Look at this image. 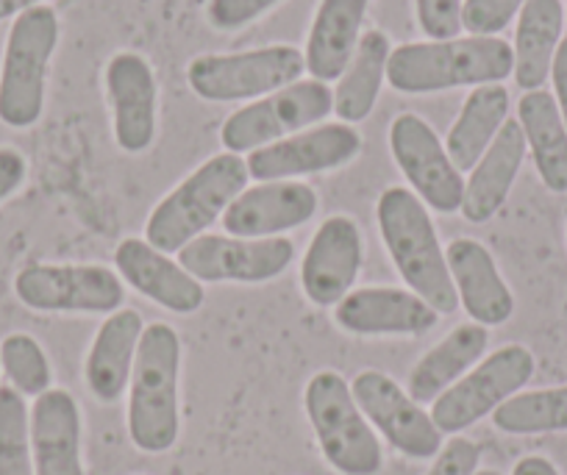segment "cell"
Segmentation results:
<instances>
[{
  "label": "cell",
  "instance_id": "cell-1",
  "mask_svg": "<svg viewBox=\"0 0 567 475\" xmlns=\"http://www.w3.org/2000/svg\"><path fill=\"white\" fill-rule=\"evenodd\" d=\"M515 70L512 45L501 37L406 42L390 53L386 81L403 95H432L460 86L501 84Z\"/></svg>",
  "mask_w": 567,
  "mask_h": 475
},
{
  "label": "cell",
  "instance_id": "cell-2",
  "mask_svg": "<svg viewBox=\"0 0 567 475\" xmlns=\"http://www.w3.org/2000/svg\"><path fill=\"white\" fill-rule=\"evenodd\" d=\"M375 220L403 283L437 314H454L460 309V295L423 200L406 187H386L375 204Z\"/></svg>",
  "mask_w": 567,
  "mask_h": 475
},
{
  "label": "cell",
  "instance_id": "cell-3",
  "mask_svg": "<svg viewBox=\"0 0 567 475\" xmlns=\"http://www.w3.org/2000/svg\"><path fill=\"white\" fill-rule=\"evenodd\" d=\"M250 182L248 165L237 153H217L167 193L145 223V239L162 254H178L226 215L231 200Z\"/></svg>",
  "mask_w": 567,
  "mask_h": 475
},
{
  "label": "cell",
  "instance_id": "cell-4",
  "mask_svg": "<svg viewBox=\"0 0 567 475\" xmlns=\"http://www.w3.org/2000/svg\"><path fill=\"white\" fill-rule=\"evenodd\" d=\"M182 340L167 323H151L136 348L128 392V434L142 453H165L178 440Z\"/></svg>",
  "mask_w": 567,
  "mask_h": 475
},
{
  "label": "cell",
  "instance_id": "cell-5",
  "mask_svg": "<svg viewBox=\"0 0 567 475\" xmlns=\"http://www.w3.org/2000/svg\"><path fill=\"white\" fill-rule=\"evenodd\" d=\"M307 417L312 423L326 462L340 475H379L384 467L379 436L353 401L351 384L334 370H320L309 379Z\"/></svg>",
  "mask_w": 567,
  "mask_h": 475
},
{
  "label": "cell",
  "instance_id": "cell-6",
  "mask_svg": "<svg viewBox=\"0 0 567 475\" xmlns=\"http://www.w3.org/2000/svg\"><path fill=\"white\" fill-rule=\"evenodd\" d=\"M56 42L59 18L45 3L12 23L0 70V120L9 128H31L42 117L48 68Z\"/></svg>",
  "mask_w": 567,
  "mask_h": 475
},
{
  "label": "cell",
  "instance_id": "cell-7",
  "mask_svg": "<svg viewBox=\"0 0 567 475\" xmlns=\"http://www.w3.org/2000/svg\"><path fill=\"white\" fill-rule=\"evenodd\" d=\"M307 73L303 51L292 45H267L243 53H204L187 68L189 90L209 103L259 101Z\"/></svg>",
  "mask_w": 567,
  "mask_h": 475
},
{
  "label": "cell",
  "instance_id": "cell-8",
  "mask_svg": "<svg viewBox=\"0 0 567 475\" xmlns=\"http://www.w3.org/2000/svg\"><path fill=\"white\" fill-rule=\"evenodd\" d=\"M334 112V92L329 84L301 79L272 95L248 103L228 114L220 128V142L228 153H254L278 140L307 131Z\"/></svg>",
  "mask_w": 567,
  "mask_h": 475
},
{
  "label": "cell",
  "instance_id": "cell-9",
  "mask_svg": "<svg viewBox=\"0 0 567 475\" xmlns=\"http://www.w3.org/2000/svg\"><path fill=\"white\" fill-rule=\"evenodd\" d=\"M534 375V357L523 345H504L467 370L432 403L440 434H462L523 390Z\"/></svg>",
  "mask_w": 567,
  "mask_h": 475
},
{
  "label": "cell",
  "instance_id": "cell-10",
  "mask_svg": "<svg viewBox=\"0 0 567 475\" xmlns=\"http://www.w3.org/2000/svg\"><path fill=\"white\" fill-rule=\"evenodd\" d=\"M20 303L48 314H114L125 289L103 265H29L14 278Z\"/></svg>",
  "mask_w": 567,
  "mask_h": 475
},
{
  "label": "cell",
  "instance_id": "cell-11",
  "mask_svg": "<svg viewBox=\"0 0 567 475\" xmlns=\"http://www.w3.org/2000/svg\"><path fill=\"white\" fill-rule=\"evenodd\" d=\"M390 151L412 184V193L440 215H454L465 200V178L451 162L445 142L420 114H401L390 125Z\"/></svg>",
  "mask_w": 567,
  "mask_h": 475
},
{
  "label": "cell",
  "instance_id": "cell-12",
  "mask_svg": "<svg viewBox=\"0 0 567 475\" xmlns=\"http://www.w3.org/2000/svg\"><path fill=\"white\" fill-rule=\"evenodd\" d=\"M296 259V245L287 237L239 239L204 234L178 250V265L200 283H265L281 276Z\"/></svg>",
  "mask_w": 567,
  "mask_h": 475
},
{
  "label": "cell",
  "instance_id": "cell-13",
  "mask_svg": "<svg viewBox=\"0 0 567 475\" xmlns=\"http://www.w3.org/2000/svg\"><path fill=\"white\" fill-rule=\"evenodd\" d=\"M362 151V134L348 123H323L248 153L250 178L290 182V178L329 173L346 167Z\"/></svg>",
  "mask_w": 567,
  "mask_h": 475
},
{
  "label": "cell",
  "instance_id": "cell-14",
  "mask_svg": "<svg viewBox=\"0 0 567 475\" xmlns=\"http://www.w3.org/2000/svg\"><path fill=\"white\" fill-rule=\"evenodd\" d=\"M351 392L368 423H373L398 453L409 458H434L443 451V434L432 414L423 412L395 379L379 370H362L351 381Z\"/></svg>",
  "mask_w": 567,
  "mask_h": 475
},
{
  "label": "cell",
  "instance_id": "cell-15",
  "mask_svg": "<svg viewBox=\"0 0 567 475\" xmlns=\"http://www.w3.org/2000/svg\"><path fill=\"white\" fill-rule=\"evenodd\" d=\"M362 259L364 242L357 220L334 215L320 223L301 261V283L307 298L320 309L340 303L357 283Z\"/></svg>",
  "mask_w": 567,
  "mask_h": 475
},
{
  "label": "cell",
  "instance_id": "cell-16",
  "mask_svg": "<svg viewBox=\"0 0 567 475\" xmlns=\"http://www.w3.org/2000/svg\"><path fill=\"white\" fill-rule=\"evenodd\" d=\"M318 193L303 182H261L245 189L223 215L228 237L272 239L318 215Z\"/></svg>",
  "mask_w": 567,
  "mask_h": 475
},
{
  "label": "cell",
  "instance_id": "cell-17",
  "mask_svg": "<svg viewBox=\"0 0 567 475\" xmlns=\"http://www.w3.org/2000/svg\"><path fill=\"white\" fill-rule=\"evenodd\" d=\"M437 320V311L412 289L362 287L334 306V323L357 337H420Z\"/></svg>",
  "mask_w": 567,
  "mask_h": 475
},
{
  "label": "cell",
  "instance_id": "cell-18",
  "mask_svg": "<svg viewBox=\"0 0 567 475\" xmlns=\"http://www.w3.org/2000/svg\"><path fill=\"white\" fill-rule=\"evenodd\" d=\"M106 95L112 103L114 140L120 151H148L156 136V75L148 59L120 51L106 64Z\"/></svg>",
  "mask_w": 567,
  "mask_h": 475
},
{
  "label": "cell",
  "instance_id": "cell-19",
  "mask_svg": "<svg viewBox=\"0 0 567 475\" xmlns=\"http://www.w3.org/2000/svg\"><path fill=\"white\" fill-rule=\"evenodd\" d=\"M114 267L142 298L154 300L162 309L176 314H193L206 300L204 283L189 276L171 256L154 248L148 239H123L114 250Z\"/></svg>",
  "mask_w": 567,
  "mask_h": 475
},
{
  "label": "cell",
  "instance_id": "cell-20",
  "mask_svg": "<svg viewBox=\"0 0 567 475\" xmlns=\"http://www.w3.org/2000/svg\"><path fill=\"white\" fill-rule=\"evenodd\" d=\"M445 261L460 303L473 317V323L489 329V326H504L515 314V295L501 276L493 254L478 239H454L445 248Z\"/></svg>",
  "mask_w": 567,
  "mask_h": 475
},
{
  "label": "cell",
  "instance_id": "cell-21",
  "mask_svg": "<svg viewBox=\"0 0 567 475\" xmlns=\"http://www.w3.org/2000/svg\"><path fill=\"white\" fill-rule=\"evenodd\" d=\"M34 475H84L81 412L68 390H48L31 409Z\"/></svg>",
  "mask_w": 567,
  "mask_h": 475
},
{
  "label": "cell",
  "instance_id": "cell-22",
  "mask_svg": "<svg viewBox=\"0 0 567 475\" xmlns=\"http://www.w3.org/2000/svg\"><path fill=\"white\" fill-rule=\"evenodd\" d=\"M526 158V136L517 120H506L465 182L462 215L467 223H487L501 211L517 182V173Z\"/></svg>",
  "mask_w": 567,
  "mask_h": 475
},
{
  "label": "cell",
  "instance_id": "cell-23",
  "mask_svg": "<svg viewBox=\"0 0 567 475\" xmlns=\"http://www.w3.org/2000/svg\"><path fill=\"white\" fill-rule=\"evenodd\" d=\"M373 0H320L307 40V70L315 81H337L362 40V23Z\"/></svg>",
  "mask_w": 567,
  "mask_h": 475
},
{
  "label": "cell",
  "instance_id": "cell-24",
  "mask_svg": "<svg viewBox=\"0 0 567 475\" xmlns=\"http://www.w3.org/2000/svg\"><path fill=\"white\" fill-rule=\"evenodd\" d=\"M142 331H145V323H142L140 311L134 309H117L97 329L90 357H86L84 375L86 386L101 403H114L123 397L131 373H134Z\"/></svg>",
  "mask_w": 567,
  "mask_h": 475
},
{
  "label": "cell",
  "instance_id": "cell-25",
  "mask_svg": "<svg viewBox=\"0 0 567 475\" xmlns=\"http://www.w3.org/2000/svg\"><path fill=\"white\" fill-rule=\"evenodd\" d=\"M489 334L478 323H462L412 368L406 392L414 403H434L484 357Z\"/></svg>",
  "mask_w": 567,
  "mask_h": 475
},
{
  "label": "cell",
  "instance_id": "cell-26",
  "mask_svg": "<svg viewBox=\"0 0 567 475\" xmlns=\"http://www.w3.org/2000/svg\"><path fill=\"white\" fill-rule=\"evenodd\" d=\"M561 25H565V9L561 0H526V7L517 14L515 31V75L517 86L526 92L543 90L550 79L556 48L561 42Z\"/></svg>",
  "mask_w": 567,
  "mask_h": 475
},
{
  "label": "cell",
  "instance_id": "cell-27",
  "mask_svg": "<svg viewBox=\"0 0 567 475\" xmlns=\"http://www.w3.org/2000/svg\"><path fill=\"white\" fill-rule=\"evenodd\" d=\"M517 123L545 187L567 193V125L554 95L545 90L526 92L517 103Z\"/></svg>",
  "mask_w": 567,
  "mask_h": 475
},
{
  "label": "cell",
  "instance_id": "cell-28",
  "mask_svg": "<svg viewBox=\"0 0 567 475\" xmlns=\"http://www.w3.org/2000/svg\"><path fill=\"white\" fill-rule=\"evenodd\" d=\"M509 120V92L504 84L473 86L460 117L445 136V151L460 173H471Z\"/></svg>",
  "mask_w": 567,
  "mask_h": 475
},
{
  "label": "cell",
  "instance_id": "cell-29",
  "mask_svg": "<svg viewBox=\"0 0 567 475\" xmlns=\"http://www.w3.org/2000/svg\"><path fill=\"white\" fill-rule=\"evenodd\" d=\"M390 53L392 45L384 31H364L346 73L337 79L334 114L340 117V123L357 125L370 117L375 101H379L381 84L386 79Z\"/></svg>",
  "mask_w": 567,
  "mask_h": 475
},
{
  "label": "cell",
  "instance_id": "cell-30",
  "mask_svg": "<svg viewBox=\"0 0 567 475\" xmlns=\"http://www.w3.org/2000/svg\"><path fill=\"white\" fill-rule=\"evenodd\" d=\"M495 428L504 434H548L567 431V386L512 395L493 412Z\"/></svg>",
  "mask_w": 567,
  "mask_h": 475
},
{
  "label": "cell",
  "instance_id": "cell-31",
  "mask_svg": "<svg viewBox=\"0 0 567 475\" xmlns=\"http://www.w3.org/2000/svg\"><path fill=\"white\" fill-rule=\"evenodd\" d=\"M0 475H34L31 417L14 386H0Z\"/></svg>",
  "mask_w": 567,
  "mask_h": 475
},
{
  "label": "cell",
  "instance_id": "cell-32",
  "mask_svg": "<svg viewBox=\"0 0 567 475\" xmlns=\"http://www.w3.org/2000/svg\"><path fill=\"white\" fill-rule=\"evenodd\" d=\"M0 368L20 395L40 397L51 390V362L29 334H9L0 342Z\"/></svg>",
  "mask_w": 567,
  "mask_h": 475
},
{
  "label": "cell",
  "instance_id": "cell-33",
  "mask_svg": "<svg viewBox=\"0 0 567 475\" xmlns=\"http://www.w3.org/2000/svg\"><path fill=\"white\" fill-rule=\"evenodd\" d=\"M526 0H465L462 29L471 37H498L520 14Z\"/></svg>",
  "mask_w": 567,
  "mask_h": 475
},
{
  "label": "cell",
  "instance_id": "cell-34",
  "mask_svg": "<svg viewBox=\"0 0 567 475\" xmlns=\"http://www.w3.org/2000/svg\"><path fill=\"white\" fill-rule=\"evenodd\" d=\"M465 0H414L417 23L429 40H454L462 31Z\"/></svg>",
  "mask_w": 567,
  "mask_h": 475
},
{
  "label": "cell",
  "instance_id": "cell-35",
  "mask_svg": "<svg viewBox=\"0 0 567 475\" xmlns=\"http://www.w3.org/2000/svg\"><path fill=\"white\" fill-rule=\"evenodd\" d=\"M281 0H209L206 18L217 31H237L259 20Z\"/></svg>",
  "mask_w": 567,
  "mask_h": 475
},
{
  "label": "cell",
  "instance_id": "cell-36",
  "mask_svg": "<svg viewBox=\"0 0 567 475\" xmlns=\"http://www.w3.org/2000/svg\"><path fill=\"white\" fill-rule=\"evenodd\" d=\"M478 447L467 436H454L443 445V451L434 456L432 469L425 475H476Z\"/></svg>",
  "mask_w": 567,
  "mask_h": 475
},
{
  "label": "cell",
  "instance_id": "cell-37",
  "mask_svg": "<svg viewBox=\"0 0 567 475\" xmlns=\"http://www.w3.org/2000/svg\"><path fill=\"white\" fill-rule=\"evenodd\" d=\"M25 173H29V165H25L23 153L14 147H0V200L18 193L20 184L25 182Z\"/></svg>",
  "mask_w": 567,
  "mask_h": 475
},
{
  "label": "cell",
  "instance_id": "cell-38",
  "mask_svg": "<svg viewBox=\"0 0 567 475\" xmlns=\"http://www.w3.org/2000/svg\"><path fill=\"white\" fill-rule=\"evenodd\" d=\"M550 81H554V101L567 125V37H561L559 48H556L554 64H550Z\"/></svg>",
  "mask_w": 567,
  "mask_h": 475
},
{
  "label": "cell",
  "instance_id": "cell-39",
  "mask_svg": "<svg viewBox=\"0 0 567 475\" xmlns=\"http://www.w3.org/2000/svg\"><path fill=\"white\" fill-rule=\"evenodd\" d=\"M512 475H559V469L545 456H526L515 464Z\"/></svg>",
  "mask_w": 567,
  "mask_h": 475
},
{
  "label": "cell",
  "instance_id": "cell-40",
  "mask_svg": "<svg viewBox=\"0 0 567 475\" xmlns=\"http://www.w3.org/2000/svg\"><path fill=\"white\" fill-rule=\"evenodd\" d=\"M34 7H42V0H0V23L9 18H20Z\"/></svg>",
  "mask_w": 567,
  "mask_h": 475
},
{
  "label": "cell",
  "instance_id": "cell-41",
  "mask_svg": "<svg viewBox=\"0 0 567 475\" xmlns=\"http://www.w3.org/2000/svg\"><path fill=\"white\" fill-rule=\"evenodd\" d=\"M476 475H501V473H498V469H478Z\"/></svg>",
  "mask_w": 567,
  "mask_h": 475
},
{
  "label": "cell",
  "instance_id": "cell-42",
  "mask_svg": "<svg viewBox=\"0 0 567 475\" xmlns=\"http://www.w3.org/2000/svg\"><path fill=\"white\" fill-rule=\"evenodd\" d=\"M565 23H567V12H565Z\"/></svg>",
  "mask_w": 567,
  "mask_h": 475
}]
</instances>
